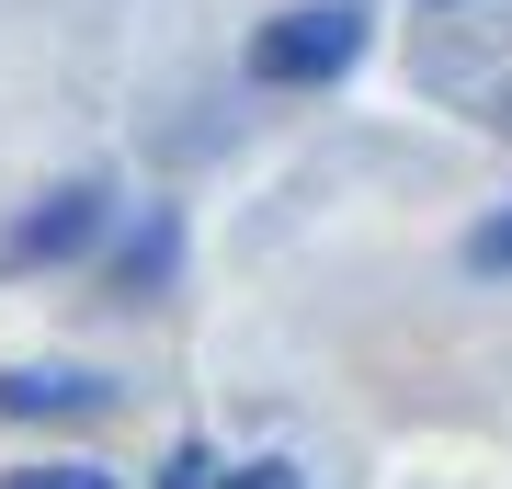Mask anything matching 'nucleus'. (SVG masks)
<instances>
[{
    "instance_id": "6",
    "label": "nucleus",
    "mask_w": 512,
    "mask_h": 489,
    "mask_svg": "<svg viewBox=\"0 0 512 489\" xmlns=\"http://www.w3.org/2000/svg\"><path fill=\"white\" fill-rule=\"evenodd\" d=\"M160 489H217V455H205V444H183V455L160 467Z\"/></svg>"
},
{
    "instance_id": "5",
    "label": "nucleus",
    "mask_w": 512,
    "mask_h": 489,
    "mask_svg": "<svg viewBox=\"0 0 512 489\" xmlns=\"http://www.w3.org/2000/svg\"><path fill=\"white\" fill-rule=\"evenodd\" d=\"M0 489H114L103 467H23V478H0Z\"/></svg>"
},
{
    "instance_id": "2",
    "label": "nucleus",
    "mask_w": 512,
    "mask_h": 489,
    "mask_svg": "<svg viewBox=\"0 0 512 489\" xmlns=\"http://www.w3.org/2000/svg\"><path fill=\"white\" fill-rule=\"evenodd\" d=\"M80 239H103V194H92V182H57L35 217L12 228V262H23V273H35V262H69Z\"/></svg>"
},
{
    "instance_id": "4",
    "label": "nucleus",
    "mask_w": 512,
    "mask_h": 489,
    "mask_svg": "<svg viewBox=\"0 0 512 489\" xmlns=\"http://www.w3.org/2000/svg\"><path fill=\"white\" fill-rule=\"evenodd\" d=\"M467 273H512V205H501V217L467 239Z\"/></svg>"
},
{
    "instance_id": "1",
    "label": "nucleus",
    "mask_w": 512,
    "mask_h": 489,
    "mask_svg": "<svg viewBox=\"0 0 512 489\" xmlns=\"http://www.w3.org/2000/svg\"><path fill=\"white\" fill-rule=\"evenodd\" d=\"M353 57H365V12H342V0H319V12H285V23H262L251 35V69L262 80H342Z\"/></svg>"
},
{
    "instance_id": "7",
    "label": "nucleus",
    "mask_w": 512,
    "mask_h": 489,
    "mask_svg": "<svg viewBox=\"0 0 512 489\" xmlns=\"http://www.w3.org/2000/svg\"><path fill=\"white\" fill-rule=\"evenodd\" d=\"M217 489H296V467H228Z\"/></svg>"
},
{
    "instance_id": "3",
    "label": "nucleus",
    "mask_w": 512,
    "mask_h": 489,
    "mask_svg": "<svg viewBox=\"0 0 512 489\" xmlns=\"http://www.w3.org/2000/svg\"><path fill=\"white\" fill-rule=\"evenodd\" d=\"M0 410L12 421H80V410H103V376H80V364H12Z\"/></svg>"
}]
</instances>
